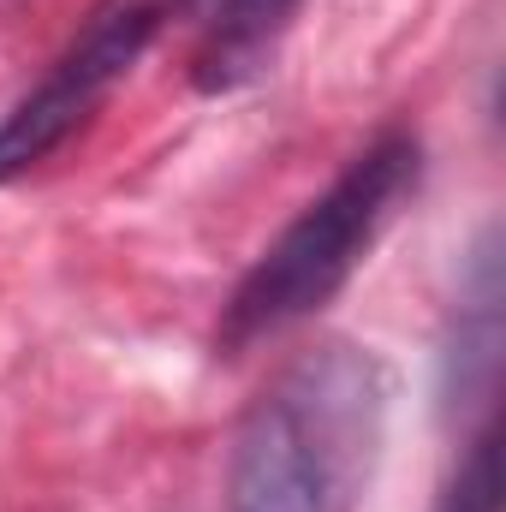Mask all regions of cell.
<instances>
[{"mask_svg":"<svg viewBox=\"0 0 506 512\" xmlns=\"http://www.w3.org/2000/svg\"><path fill=\"white\" fill-rule=\"evenodd\" d=\"M393 370L376 346L322 340L280 364L227 441V512H358L387 441Z\"/></svg>","mask_w":506,"mask_h":512,"instance_id":"obj_1","label":"cell"},{"mask_svg":"<svg viewBox=\"0 0 506 512\" xmlns=\"http://www.w3.org/2000/svg\"><path fill=\"white\" fill-rule=\"evenodd\" d=\"M417 167H423V149L411 131H381L364 155H352L334 173V185L322 197H310L286 221V233L251 262V274L233 286L215 346L227 358H239L262 340L286 334L292 322L316 316L352 280V268L370 256L381 227L393 221V209L417 191Z\"/></svg>","mask_w":506,"mask_h":512,"instance_id":"obj_2","label":"cell"},{"mask_svg":"<svg viewBox=\"0 0 506 512\" xmlns=\"http://www.w3.org/2000/svg\"><path fill=\"white\" fill-rule=\"evenodd\" d=\"M155 36V6L120 0L108 12L90 18V30L60 54V66L0 120V185L24 167H36L42 155H54L72 131L90 120V108L131 72V60L149 48Z\"/></svg>","mask_w":506,"mask_h":512,"instance_id":"obj_3","label":"cell"},{"mask_svg":"<svg viewBox=\"0 0 506 512\" xmlns=\"http://www.w3.org/2000/svg\"><path fill=\"white\" fill-rule=\"evenodd\" d=\"M447 364L459 370L453 393L459 399H489L495 376H501V256H495V233H483L471 280L459 286V334Z\"/></svg>","mask_w":506,"mask_h":512,"instance_id":"obj_4","label":"cell"},{"mask_svg":"<svg viewBox=\"0 0 506 512\" xmlns=\"http://www.w3.org/2000/svg\"><path fill=\"white\" fill-rule=\"evenodd\" d=\"M292 6H298V0H179V12H185L197 30H209V42H215V48L203 54V66L251 54L256 42L268 36V24H280Z\"/></svg>","mask_w":506,"mask_h":512,"instance_id":"obj_5","label":"cell"},{"mask_svg":"<svg viewBox=\"0 0 506 512\" xmlns=\"http://www.w3.org/2000/svg\"><path fill=\"white\" fill-rule=\"evenodd\" d=\"M435 512H501V429L495 423L465 447V459H459Z\"/></svg>","mask_w":506,"mask_h":512,"instance_id":"obj_6","label":"cell"}]
</instances>
